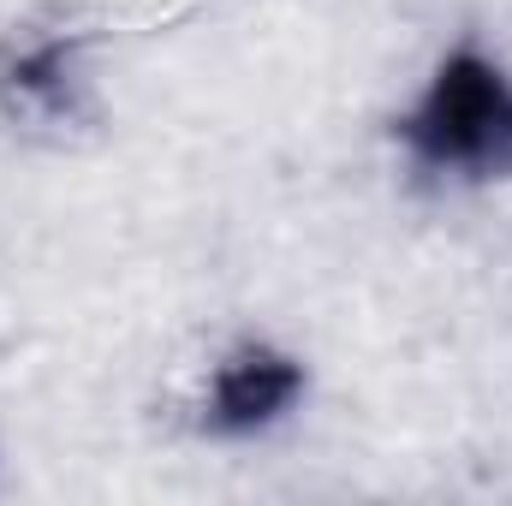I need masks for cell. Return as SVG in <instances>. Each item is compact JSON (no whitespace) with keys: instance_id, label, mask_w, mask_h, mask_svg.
Returning <instances> with one entry per match:
<instances>
[{"instance_id":"2","label":"cell","mask_w":512,"mask_h":506,"mask_svg":"<svg viewBox=\"0 0 512 506\" xmlns=\"http://www.w3.org/2000/svg\"><path fill=\"white\" fill-rule=\"evenodd\" d=\"M292 393V370L274 364V358H245L233 364L221 381V417L227 423H262L268 411H280Z\"/></svg>"},{"instance_id":"1","label":"cell","mask_w":512,"mask_h":506,"mask_svg":"<svg viewBox=\"0 0 512 506\" xmlns=\"http://www.w3.org/2000/svg\"><path fill=\"white\" fill-rule=\"evenodd\" d=\"M512 137V96L495 72L483 66H453L441 72L429 108L417 114V143L435 161H477Z\"/></svg>"}]
</instances>
